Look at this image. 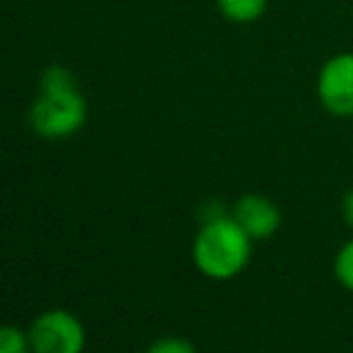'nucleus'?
Returning a JSON list of instances; mask_svg holds the SVG:
<instances>
[{
  "instance_id": "obj_10",
  "label": "nucleus",
  "mask_w": 353,
  "mask_h": 353,
  "mask_svg": "<svg viewBox=\"0 0 353 353\" xmlns=\"http://www.w3.org/2000/svg\"><path fill=\"white\" fill-rule=\"evenodd\" d=\"M341 214H344V221H346V226L353 231V190L346 192V197H344V202H341Z\"/></svg>"
},
{
  "instance_id": "obj_3",
  "label": "nucleus",
  "mask_w": 353,
  "mask_h": 353,
  "mask_svg": "<svg viewBox=\"0 0 353 353\" xmlns=\"http://www.w3.org/2000/svg\"><path fill=\"white\" fill-rule=\"evenodd\" d=\"M32 353H84L87 330L82 320L65 307L39 312L29 325Z\"/></svg>"
},
{
  "instance_id": "obj_9",
  "label": "nucleus",
  "mask_w": 353,
  "mask_h": 353,
  "mask_svg": "<svg viewBox=\"0 0 353 353\" xmlns=\"http://www.w3.org/2000/svg\"><path fill=\"white\" fill-rule=\"evenodd\" d=\"M144 353H197L195 344L188 341L185 336H159L144 349Z\"/></svg>"
},
{
  "instance_id": "obj_4",
  "label": "nucleus",
  "mask_w": 353,
  "mask_h": 353,
  "mask_svg": "<svg viewBox=\"0 0 353 353\" xmlns=\"http://www.w3.org/2000/svg\"><path fill=\"white\" fill-rule=\"evenodd\" d=\"M317 92L325 108L334 116H353V53H341L327 61L317 79Z\"/></svg>"
},
{
  "instance_id": "obj_8",
  "label": "nucleus",
  "mask_w": 353,
  "mask_h": 353,
  "mask_svg": "<svg viewBox=\"0 0 353 353\" xmlns=\"http://www.w3.org/2000/svg\"><path fill=\"white\" fill-rule=\"evenodd\" d=\"M334 276L346 291L353 293V238L339 248L334 257Z\"/></svg>"
},
{
  "instance_id": "obj_2",
  "label": "nucleus",
  "mask_w": 353,
  "mask_h": 353,
  "mask_svg": "<svg viewBox=\"0 0 353 353\" xmlns=\"http://www.w3.org/2000/svg\"><path fill=\"white\" fill-rule=\"evenodd\" d=\"M252 241L231 214L202 221L192 241V262L207 279L228 281L248 267Z\"/></svg>"
},
{
  "instance_id": "obj_1",
  "label": "nucleus",
  "mask_w": 353,
  "mask_h": 353,
  "mask_svg": "<svg viewBox=\"0 0 353 353\" xmlns=\"http://www.w3.org/2000/svg\"><path fill=\"white\" fill-rule=\"evenodd\" d=\"M87 99L74 74L63 65H51L39 79V94L29 108V125L43 140H68L87 123Z\"/></svg>"
},
{
  "instance_id": "obj_5",
  "label": "nucleus",
  "mask_w": 353,
  "mask_h": 353,
  "mask_svg": "<svg viewBox=\"0 0 353 353\" xmlns=\"http://www.w3.org/2000/svg\"><path fill=\"white\" fill-rule=\"evenodd\" d=\"M231 216L243 231L250 236V241H267L272 238L281 226V212L270 197L265 195H243L241 200L233 205Z\"/></svg>"
},
{
  "instance_id": "obj_6",
  "label": "nucleus",
  "mask_w": 353,
  "mask_h": 353,
  "mask_svg": "<svg viewBox=\"0 0 353 353\" xmlns=\"http://www.w3.org/2000/svg\"><path fill=\"white\" fill-rule=\"evenodd\" d=\"M216 5L228 22L248 24V22H255L257 17H262V12L267 8V0H216Z\"/></svg>"
},
{
  "instance_id": "obj_7",
  "label": "nucleus",
  "mask_w": 353,
  "mask_h": 353,
  "mask_svg": "<svg viewBox=\"0 0 353 353\" xmlns=\"http://www.w3.org/2000/svg\"><path fill=\"white\" fill-rule=\"evenodd\" d=\"M0 353H32L29 332L14 325H0Z\"/></svg>"
}]
</instances>
